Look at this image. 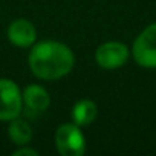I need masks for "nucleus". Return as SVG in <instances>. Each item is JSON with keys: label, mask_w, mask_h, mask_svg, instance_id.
Masks as SVG:
<instances>
[{"label": "nucleus", "mask_w": 156, "mask_h": 156, "mask_svg": "<svg viewBox=\"0 0 156 156\" xmlns=\"http://www.w3.org/2000/svg\"><path fill=\"white\" fill-rule=\"evenodd\" d=\"M28 64L37 78L54 81L70 73L75 66V55L66 43L44 40L31 46Z\"/></svg>", "instance_id": "1"}, {"label": "nucleus", "mask_w": 156, "mask_h": 156, "mask_svg": "<svg viewBox=\"0 0 156 156\" xmlns=\"http://www.w3.org/2000/svg\"><path fill=\"white\" fill-rule=\"evenodd\" d=\"M55 148L61 156H81L86 153V136L81 127L73 122L58 126L55 132Z\"/></svg>", "instance_id": "2"}, {"label": "nucleus", "mask_w": 156, "mask_h": 156, "mask_svg": "<svg viewBox=\"0 0 156 156\" xmlns=\"http://www.w3.org/2000/svg\"><path fill=\"white\" fill-rule=\"evenodd\" d=\"M133 60L145 69H156V23L144 28L132 46Z\"/></svg>", "instance_id": "3"}, {"label": "nucleus", "mask_w": 156, "mask_h": 156, "mask_svg": "<svg viewBox=\"0 0 156 156\" xmlns=\"http://www.w3.org/2000/svg\"><path fill=\"white\" fill-rule=\"evenodd\" d=\"M23 97L16 81L9 78H0V121L9 122L22 115Z\"/></svg>", "instance_id": "4"}, {"label": "nucleus", "mask_w": 156, "mask_h": 156, "mask_svg": "<svg viewBox=\"0 0 156 156\" xmlns=\"http://www.w3.org/2000/svg\"><path fill=\"white\" fill-rule=\"evenodd\" d=\"M130 51L127 44L121 41H106L95 51V61L100 67L106 70H113L127 63Z\"/></svg>", "instance_id": "5"}, {"label": "nucleus", "mask_w": 156, "mask_h": 156, "mask_svg": "<svg viewBox=\"0 0 156 156\" xmlns=\"http://www.w3.org/2000/svg\"><path fill=\"white\" fill-rule=\"evenodd\" d=\"M6 37L16 48H31L37 41V28L28 19H16L9 23Z\"/></svg>", "instance_id": "6"}, {"label": "nucleus", "mask_w": 156, "mask_h": 156, "mask_svg": "<svg viewBox=\"0 0 156 156\" xmlns=\"http://www.w3.org/2000/svg\"><path fill=\"white\" fill-rule=\"evenodd\" d=\"M23 106L32 113H41L49 109L51 106V95L49 92L40 84H29L22 92Z\"/></svg>", "instance_id": "7"}, {"label": "nucleus", "mask_w": 156, "mask_h": 156, "mask_svg": "<svg viewBox=\"0 0 156 156\" xmlns=\"http://www.w3.org/2000/svg\"><path fill=\"white\" fill-rule=\"evenodd\" d=\"M70 116H72V122L76 126L80 127L90 126L98 116V106L92 100H80L73 104Z\"/></svg>", "instance_id": "8"}, {"label": "nucleus", "mask_w": 156, "mask_h": 156, "mask_svg": "<svg viewBox=\"0 0 156 156\" xmlns=\"http://www.w3.org/2000/svg\"><path fill=\"white\" fill-rule=\"evenodd\" d=\"M8 138L16 145H28L32 141V129L29 122L20 116L8 122Z\"/></svg>", "instance_id": "9"}, {"label": "nucleus", "mask_w": 156, "mask_h": 156, "mask_svg": "<svg viewBox=\"0 0 156 156\" xmlns=\"http://www.w3.org/2000/svg\"><path fill=\"white\" fill-rule=\"evenodd\" d=\"M14 156H38V151L35 148H29L28 145H20L17 150L12 151Z\"/></svg>", "instance_id": "10"}]
</instances>
